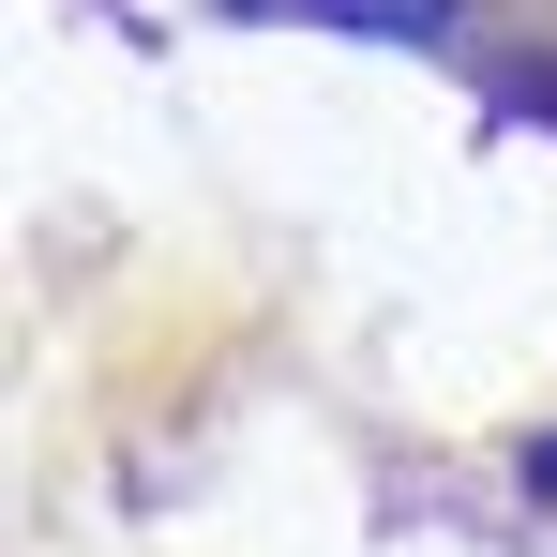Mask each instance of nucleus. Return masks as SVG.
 I'll return each instance as SVG.
<instances>
[{"instance_id":"1","label":"nucleus","mask_w":557,"mask_h":557,"mask_svg":"<svg viewBox=\"0 0 557 557\" xmlns=\"http://www.w3.org/2000/svg\"><path fill=\"white\" fill-rule=\"evenodd\" d=\"M286 15H317V30H362V46H437L467 0H286Z\"/></svg>"},{"instance_id":"2","label":"nucleus","mask_w":557,"mask_h":557,"mask_svg":"<svg viewBox=\"0 0 557 557\" xmlns=\"http://www.w3.org/2000/svg\"><path fill=\"white\" fill-rule=\"evenodd\" d=\"M543 482H557V453H543Z\"/></svg>"}]
</instances>
